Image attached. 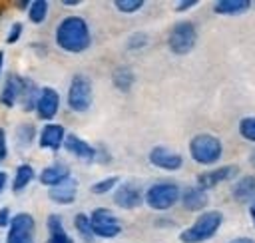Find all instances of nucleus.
<instances>
[{"label":"nucleus","instance_id":"f257e3e1","mask_svg":"<svg viewBox=\"0 0 255 243\" xmlns=\"http://www.w3.org/2000/svg\"><path fill=\"white\" fill-rule=\"evenodd\" d=\"M54 44L66 54H84L92 46L90 22L80 14H66L54 28Z\"/></svg>","mask_w":255,"mask_h":243},{"label":"nucleus","instance_id":"f03ea898","mask_svg":"<svg viewBox=\"0 0 255 243\" xmlns=\"http://www.w3.org/2000/svg\"><path fill=\"white\" fill-rule=\"evenodd\" d=\"M223 221H225V215L221 209H207L199 213L185 229H181L177 239L179 243H207L219 233Z\"/></svg>","mask_w":255,"mask_h":243},{"label":"nucleus","instance_id":"7ed1b4c3","mask_svg":"<svg viewBox=\"0 0 255 243\" xmlns=\"http://www.w3.org/2000/svg\"><path fill=\"white\" fill-rule=\"evenodd\" d=\"M223 141L219 135L209 133V131H199L189 137L187 141V153L193 163L203 165V167H213L221 161L223 157Z\"/></svg>","mask_w":255,"mask_h":243},{"label":"nucleus","instance_id":"20e7f679","mask_svg":"<svg viewBox=\"0 0 255 243\" xmlns=\"http://www.w3.org/2000/svg\"><path fill=\"white\" fill-rule=\"evenodd\" d=\"M181 185L173 179H155L145 187L143 193V205L151 211L163 213L179 205L181 199Z\"/></svg>","mask_w":255,"mask_h":243},{"label":"nucleus","instance_id":"39448f33","mask_svg":"<svg viewBox=\"0 0 255 243\" xmlns=\"http://www.w3.org/2000/svg\"><path fill=\"white\" fill-rule=\"evenodd\" d=\"M94 104V84L92 78L78 72L70 78L66 88V108L72 114H86Z\"/></svg>","mask_w":255,"mask_h":243},{"label":"nucleus","instance_id":"423d86ee","mask_svg":"<svg viewBox=\"0 0 255 243\" xmlns=\"http://www.w3.org/2000/svg\"><path fill=\"white\" fill-rule=\"evenodd\" d=\"M199 32L193 20H177L167 34V50L173 56H187L189 52H193L195 44H197Z\"/></svg>","mask_w":255,"mask_h":243},{"label":"nucleus","instance_id":"0eeeda50","mask_svg":"<svg viewBox=\"0 0 255 243\" xmlns=\"http://www.w3.org/2000/svg\"><path fill=\"white\" fill-rule=\"evenodd\" d=\"M90 219H92V229L96 239H106V241L116 239L124 229L122 219L110 207H94L90 211Z\"/></svg>","mask_w":255,"mask_h":243},{"label":"nucleus","instance_id":"6e6552de","mask_svg":"<svg viewBox=\"0 0 255 243\" xmlns=\"http://www.w3.org/2000/svg\"><path fill=\"white\" fill-rule=\"evenodd\" d=\"M34 231H36L34 215L28 211H18L14 213L10 227L6 229L4 243H36Z\"/></svg>","mask_w":255,"mask_h":243},{"label":"nucleus","instance_id":"1a4fd4ad","mask_svg":"<svg viewBox=\"0 0 255 243\" xmlns=\"http://www.w3.org/2000/svg\"><path fill=\"white\" fill-rule=\"evenodd\" d=\"M143 193H145V189H143V185L139 181L126 179L112 193V201H114V205L118 209L133 211V209H137V207L143 205Z\"/></svg>","mask_w":255,"mask_h":243},{"label":"nucleus","instance_id":"9d476101","mask_svg":"<svg viewBox=\"0 0 255 243\" xmlns=\"http://www.w3.org/2000/svg\"><path fill=\"white\" fill-rule=\"evenodd\" d=\"M237 177H239V167L235 163H225L199 171L195 175V185H199L205 191H211L221 183H233Z\"/></svg>","mask_w":255,"mask_h":243},{"label":"nucleus","instance_id":"9b49d317","mask_svg":"<svg viewBox=\"0 0 255 243\" xmlns=\"http://www.w3.org/2000/svg\"><path fill=\"white\" fill-rule=\"evenodd\" d=\"M60 108H62V96H60V92L54 86H42L40 88L38 102H36L34 116L40 122L50 123V122H56V118L60 114Z\"/></svg>","mask_w":255,"mask_h":243},{"label":"nucleus","instance_id":"f8f14e48","mask_svg":"<svg viewBox=\"0 0 255 243\" xmlns=\"http://www.w3.org/2000/svg\"><path fill=\"white\" fill-rule=\"evenodd\" d=\"M147 161L161 171H179L183 167V155L167 145H153L147 151Z\"/></svg>","mask_w":255,"mask_h":243},{"label":"nucleus","instance_id":"ddd939ff","mask_svg":"<svg viewBox=\"0 0 255 243\" xmlns=\"http://www.w3.org/2000/svg\"><path fill=\"white\" fill-rule=\"evenodd\" d=\"M66 135H68V131L62 123H58V122L44 123L38 131V147L52 151V153H58L60 149H64Z\"/></svg>","mask_w":255,"mask_h":243},{"label":"nucleus","instance_id":"4468645a","mask_svg":"<svg viewBox=\"0 0 255 243\" xmlns=\"http://www.w3.org/2000/svg\"><path fill=\"white\" fill-rule=\"evenodd\" d=\"M72 177V171H70V165L62 159H54L50 161L48 165H44L40 171H38V183L44 185L46 189L50 187H56L60 183H64L66 179Z\"/></svg>","mask_w":255,"mask_h":243},{"label":"nucleus","instance_id":"2eb2a0df","mask_svg":"<svg viewBox=\"0 0 255 243\" xmlns=\"http://www.w3.org/2000/svg\"><path fill=\"white\" fill-rule=\"evenodd\" d=\"M179 205L189 211V213H203L207 211V205H209V191L201 189L199 185L191 183V185H185L181 189V199H179Z\"/></svg>","mask_w":255,"mask_h":243},{"label":"nucleus","instance_id":"dca6fc26","mask_svg":"<svg viewBox=\"0 0 255 243\" xmlns=\"http://www.w3.org/2000/svg\"><path fill=\"white\" fill-rule=\"evenodd\" d=\"M64 151L76 157L82 163H96V145L88 139L80 137L78 133H68L64 141Z\"/></svg>","mask_w":255,"mask_h":243},{"label":"nucleus","instance_id":"f3484780","mask_svg":"<svg viewBox=\"0 0 255 243\" xmlns=\"http://www.w3.org/2000/svg\"><path fill=\"white\" fill-rule=\"evenodd\" d=\"M22 84H24V76L16 74V72H10L2 86H0V106L6 108V110H12L18 106L20 102V92H22Z\"/></svg>","mask_w":255,"mask_h":243},{"label":"nucleus","instance_id":"a211bd4d","mask_svg":"<svg viewBox=\"0 0 255 243\" xmlns=\"http://www.w3.org/2000/svg\"><path fill=\"white\" fill-rule=\"evenodd\" d=\"M78 191H80V181L72 175V177L66 179L64 183L46 189V195H48V199H50L52 203H56V205H64V207H66V205L76 203V199H78Z\"/></svg>","mask_w":255,"mask_h":243},{"label":"nucleus","instance_id":"6ab92c4d","mask_svg":"<svg viewBox=\"0 0 255 243\" xmlns=\"http://www.w3.org/2000/svg\"><path fill=\"white\" fill-rule=\"evenodd\" d=\"M229 195L235 203L241 205H249L255 201V173H243L239 175L231 187H229Z\"/></svg>","mask_w":255,"mask_h":243},{"label":"nucleus","instance_id":"aec40b11","mask_svg":"<svg viewBox=\"0 0 255 243\" xmlns=\"http://www.w3.org/2000/svg\"><path fill=\"white\" fill-rule=\"evenodd\" d=\"M34 179H38V171L34 169V165L28 163V161H20V163L16 165L14 173H12V179H10V189H12V193L18 195V193L26 191Z\"/></svg>","mask_w":255,"mask_h":243},{"label":"nucleus","instance_id":"412c9836","mask_svg":"<svg viewBox=\"0 0 255 243\" xmlns=\"http://www.w3.org/2000/svg\"><path fill=\"white\" fill-rule=\"evenodd\" d=\"M46 231H48V237L44 243H74L72 235L64 227L62 215H58V213H50L46 217Z\"/></svg>","mask_w":255,"mask_h":243},{"label":"nucleus","instance_id":"4be33fe9","mask_svg":"<svg viewBox=\"0 0 255 243\" xmlns=\"http://www.w3.org/2000/svg\"><path fill=\"white\" fill-rule=\"evenodd\" d=\"M253 2L249 0H217L211 4V12L217 16H243L251 10Z\"/></svg>","mask_w":255,"mask_h":243},{"label":"nucleus","instance_id":"5701e85b","mask_svg":"<svg viewBox=\"0 0 255 243\" xmlns=\"http://www.w3.org/2000/svg\"><path fill=\"white\" fill-rule=\"evenodd\" d=\"M110 80H112V86H114L118 92L129 94L131 88H133V84H135V72L131 70V66L120 64V66H116V68L112 70Z\"/></svg>","mask_w":255,"mask_h":243},{"label":"nucleus","instance_id":"b1692460","mask_svg":"<svg viewBox=\"0 0 255 243\" xmlns=\"http://www.w3.org/2000/svg\"><path fill=\"white\" fill-rule=\"evenodd\" d=\"M40 88L30 76H24V84H22V92H20V110L28 112V114H34L36 110V102H38V96H40Z\"/></svg>","mask_w":255,"mask_h":243},{"label":"nucleus","instance_id":"393cba45","mask_svg":"<svg viewBox=\"0 0 255 243\" xmlns=\"http://www.w3.org/2000/svg\"><path fill=\"white\" fill-rule=\"evenodd\" d=\"M38 127L32 122H22L14 127V143L18 149H28L34 143H38Z\"/></svg>","mask_w":255,"mask_h":243},{"label":"nucleus","instance_id":"a878e982","mask_svg":"<svg viewBox=\"0 0 255 243\" xmlns=\"http://www.w3.org/2000/svg\"><path fill=\"white\" fill-rule=\"evenodd\" d=\"M72 225H74V231L80 235V239H82L84 243H94V241H96V235H94V229H92L90 213L78 211V213L72 217Z\"/></svg>","mask_w":255,"mask_h":243},{"label":"nucleus","instance_id":"bb28decb","mask_svg":"<svg viewBox=\"0 0 255 243\" xmlns=\"http://www.w3.org/2000/svg\"><path fill=\"white\" fill-rule=\"evenodd\" d=\"M26 16H28V22L30 24L42 26L48 20V16H50V2L48 0H32Z\"/></svg>","mask_w":255,"mask_h":243},{"label":"nucleus","instance_id":"cd10ccee","mask_svg":"<svg viewBox=\"0 0 255 243\" xmlns=\"http://www.w3.org/2000/svg\"><path fill=\"white\" fill-rule=\"evenodd\" d=\"M120 183H122L120 175H106L90 185V193L92 195H108V193H114Z\"/></svg>","mask_w":255,"mask_h":243},{"label":"nucleus","instance_id":"c85d7f7f","mask_svg":"<svg viewBox=\"0 0 255 243\" xmlns=\"http://www.w3.org/2000/svg\"><path fill=\"white\" fill-rule=\"evenodd\" d=\"M149 42H151V38H149L147 32L135 30V32H131V34L128 36V40H126V50H128V52H139V50L147 48Z\"/></svg>","mask_w":255,"mask_h":243},{"label":"nucleus","instance_id":"c756f323","mask_svg":"<svg viewBox=\"0 0 255 243\" xmlns=\"http://www.w3.org/2000/svg\"><path fill=\"white\" fill-rule=\"evenodd\" d=\"M237 133L243 141L255 143V116H243L237 122Z\"/></svg>","mask_w":255,"mask_h":243},{"label":"nucleus","instance_id":"7c9ffc66","mask_svg":"<svg viewBox=\"0 0 255 243\" xmlns=\"http://www.w3.org/2000/svg\"><path fill=\"white\" fill-rule=\"evenodd\" d=\"M112 6H114L120 14L131 16V14H137V12L145 6V0H114Z\"/></svg>","mask_w":255,"mask_h":243},{"label":"nucleus","instance_id":"2f4dec72","mask_svg":"<svg viewBox=\"0 0 255 243\" xmlns=\"http://www.w3.org/2000/svg\"><path fill=\"white\" fill-rule=\"evenodd\" d=\"M22 34H24V24H22V22H12V24L8 26V30H6L4 42H6L8 46H14V44L20 42Z\"/></svg>","mask_w":255,"mask_h":243},{"label":"nucleus","instance_id":"473e14b6","mask_svg":"<svg viewBox=\"0 0 255 243\" xmlns=\"http://www.w3.org/2000/svg\"><path fill=\"white\" fill-rule=\"evenodd\" d=\"M96 163H100V165H108V163H112V153H110V149H108V145H96Z\"/></svg>","mask_w":255,"mask_h":243},{"label":"nucleus","instance_id":"72a5a7b5","mask_svg":"<svg viewBox=\"0 0 255 243\" xmlns=\"http://www.w3.org/2000/svg\"><path fill=\"white\" fill-rule=\"evenodd\" d=\"M12 217H14L12 209H10L8 205H2V207H0V229H8Z\"/></svg>","mask_w":255,"mask_h":243},{"label":"nucleus","instance_id":"f704fd0d","mask_svg":"<svg viewBox=\"0 0 255 243\" xmlns=\"http://www.w3.org/2000/svg\"><path fill=\"white\" fill-rule=\"evenodd\" d=\"M8 159V131L0 125V161Z\"/></svg>","mask_w":255,"mask_h":243},{"label":"nucleus","instance_id":"c9c22d12","mask_svg":"<svg viewBox=\"0 0 255 243\" xmlns=\"http://www.w3.org/2000/svg\"><path fill=\"white\" fill-rule=\"evenodd\" d=\"M197 4H199L197 0H177V2L173 4V12L183 14V12H187L189 8H193V6H197Z\"/></svg>","mask_w":255,"mask_h":243},{"label":"nucleus","instance_id":"e433bc0d","mask_svg":"<svg viewBox=\"0 0 255 243\" xmlns=\"http://www.w3.org/2000/svg\"><path fill=\"white\" fill-rule=\"evenodd\" d=\"M227 243H255V239H253V237H247V235H241V237H233V239H229Z\"/></svg>","mask_w":255,"mask_h":243},{"label":"nucleus","instance_id":"4c0bfd02","mask_svg":"<svg viewBox=\"0 0 255 243\" xmlns=\"http://www.w3.org/2000/svg\"><path fill=\"white\" fill-rule=\"evenodd\" d=\"M6 185H8V173L0 169V195L4 193V189H6Z\"/></svg>","mask_w":255,"mask_h":243},{"label":"nucleus","instance_id":"58836bf2","mask_svg":"<svg viewBox=\"0 0 255 243\" xmlns=\"http://www.w3.org/2000/svg\"><path fill=\"white\" fill-rule=\"evenodd\" d=\"M14 6H16L18 10H22V12H28V8H30V0H18V2H14Z\"/></svg>","mask_w":255,"mask_h":243},{"label":"nucleus","instance_id":"ea45409f","mask_svg":"<svg viewBox=\"0 0 255 243\" xmlns=\"http://www.w3.org/2000/svg\"><path fill=\"white\" fill-rule=\"evenodd\" d=\"M60 4H62V6H66V8H76V6H80V4H82V0H62Z\"/></svg>","mask_w":255,"mask_h":243},{"label":"nucleus","instance_id":"a19ab883","mask_svg":"<svg viewBox=\"0 0 255 243\" xmlns=\"http://www.w3.org/2000/svg\"><path fill=\"white\" fill-rule=\"evenodd\" d=\"M247 213H249V217H251V223H253V227H255V201L247 205Z\"/></svg>","mask_w":255,"mask_h":243},{"label":"nucleus","instance_id":"79ce46f5","mask_svg":"<svg viewBox=\"0 0 255 243\" xmlns=\"http://www.w3.org/2000/svg\"><path fill=\"white\" fill-rule=\"evenodd\" d=\"M247 159H249V165H251V167L255 169V147H253V149L249 151V157H247Z\"/></svg>","mask_w":255,"mask_h":243},{"label":"nucleus","instance_id":"37998d69","mask_svg":"<svg viewBox=\"0 0 255 243\" xmlns=\"http://www.w3.org/2000/svg\"><path fill=\"white\" fill-rule=\"evenodd\" d=\"M2 72H4V50H0V78H2Z\"/></svg>","mask_w":255,"mask_h":243}]
</instances>
